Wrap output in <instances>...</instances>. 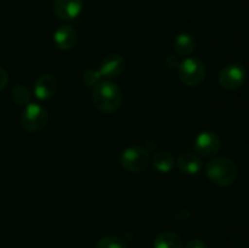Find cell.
<instances>
[{"label": "cell", "instance_id": "8992f818", "mask_svg": "<svg viewBox=\"0 0 249 248\" xmlns=\"http://www.w3.org/2000/svg\"><path fill=\"white\" fill-rule=\"evenodd\" d=\"M247 77L245 67L240 63L225 66L219 73V84L225 90H236L243 85Z\"/></svg>", "mask_w": 249, "mask_h": 248}, {"label": "cell", "instance_id": "ffe728a7", "mask_svg": "<svg viewBox=\"0 0 249 248\" xmlns=\"http://www.w3.org/2000/svg\"><path fill=\"white\" fill-rule=\"evenodd\" d=\"M185 248H208L206 243L201 240H192L185 246Z\"/></svg>", "mask_w": 249, "mask_h": 248}, {"label": "cell", "instance_id": "2e32d148", "mask_svg": "<svg viewBox=\"0 0 249 248\" xmlns=\"http://www.w3.org/2000/svg\"><path fill=\"white\" fill-rule=\"evenodd\" d=\"M12 100L16 105H21V106H27L31 104V91L24 85H17L12 90Z\"/></svg>", "mask_w": 249, "mask_h": 248}, {"label": "cell", "instance_id": "7a4b0ae2", "mask_svg": "<svg viewBox=\"0 0 249 248\" xmlns=\"http://www.w3.org/2000/svg\"><path fill=\"white\" fill-rule=\"evenodd\" d=\"M206 174L216 186H230L238 175V168L232 159L226 157H214L207 163Z\"/></svg>", "mask_w": 249, "mask_h": 248}, {"label": "cell", "instance_id": "3957f363", "mask_svg": "<svg viewBox=\"0 0 249 248\" xmlns=\"http://www.w3.org/2000/svg\"><path fill=\"white\" fill-rule=\"evenodd\" d=\"M179 78L187 87H198L204 82L207 70L204 63L197 57H187L179 63Z\"/></svg>", "mask_w": 249, "mask_h": 248}, {"label": "cell", "instance_id": "d6986e66", "mask_svg": "<svg viewBox=\"0 0 249 248\" xmlns=\"http://www.w3.org/2000/svg\"><path fill=\"white\" fill-rule=\"evenodd\" d=\"M7 82H9V75H7L6 71L2 67H0V91L6 87Z\"/></svg>", "mask_w": 249, "mask_h": 248}, {"label": "cell", "instance_id": "ac0fdd59", "mask_svg": "<svg viewBox=\"0 0 249 248\" xmlns=\"http://www.w3.org/2000/svg\"><path fill=\"white\" fill-rule=\"evenodd\" d=\"M101 77L102 75L99 70L89 68V70L84 73V82L89 88H94L95 85H97L101 82Z\"/></svg>", "mask_w": 249, "mask_h": 248}, {"label": "cell", "instance_id": "9c48e42d", "mask_svg": "<svg viewBox=\"0 0 249 248\" xmlns=\"http://www.w3.org/2000/svg\"><path fill=\"white\" fill-rule=\"evenodd\" d=\"M124 68H125V61H124V58L121 55L112 53V55L106 56L102 60L99 71L102 77L111 79V78L119 77L123 73Z\"/></svg>", "mask_w": 249, "mask_h": 248}, {"label": "cell", "instance_id": "8fae6325", "mask_svg": "<svg viewBox=\"0 0 249 248\" xmlns=\"http://www.w3.org/2000/svg\"><path fill=\"white\" fill-rule=\"evenodd\" d=\"M57 91V80L53 75H40L34 83V95L39 100H48Z\"/></svg>", "mask_w": 249, "mask_h": 248}, {"label": "cell", "instance_id": "7c38bea8", "mask_svg": "<svg viewBox=\"0 0 249 248\" xmlns=\"http://www.w3.org/2000/svg\"><path fill=\"white\" fill-rule=\"evenodd\" d=\"M203 162L197 153L185 152L178 158V167L180 172L187 175H196L201 172Z\"/></svg>", "mask_w": 249, "mask_h": 248}, {"label": "cell", "instance_id": "ba28073f", "mask_svg": "<svg viewBox=\"0 0 249 248\" xmlns=\"http://www.w3.org/2000/svg\"><path fill=\"white\" fill-rule=\"evenodd\" d=\"M53 12L63 21L75 19L83 10V0H53Z\"/></svg>", "mask_w": 249, "mask_h": 248}, {"label": "cell", "instance_id": "e0dca14e", "mask_svg": "<svg viewBox=\"0 0 249 248\" xmlns=\"http://www.w3.org/2000/svg\"><path fill=\"white\" fill-rule=\"evenodd\" d=\"M96 248H126L125 242L116 236H107L97 242Z\"/></svg>", "mask_w": 249, "mask_h": 248}, {"label": "cell", "instance_id": "9a60e30c", "mask_svg": "<svg viewBox=\"0 0 249 248\" xmlns=\"http://www.w3.org/2000/svg\"><path fill=\"white\" fill-rule=\"evenodd\" d=\"M152 165L160 173H169L174 168V157L168 151H160L152 157Z\"/></svg>", "mask_w": 249, "mask_h": 248}, {"label": "cell", "instance_id": "6da1fadb", "mask_svg": "<svg viewBox=\"0 0 249 248\" xmlns=\"http://www.w3.org/2000/svg\"><path fill=\"white\" fill-rule=\"evenodd\" d=\"M92 102L102 113H113L123 102L121 88L111 80H101L92 88Z\"/></svg>", "mask_w": 249, "mask_h": 248}, {"label": "cell", "instance_id": "52a82bcc", "mask_svg": "<svg viewBox=\"0 0 249 248\" xmlns=\"http://www.w3.org/2000/svg\"><path fill=\"white\" fill-rule=\"evenodd\" d=\"M220 148V138L213 131H203L195 140V151L202 157H214Z\"/></svg>", "mask_w": 249, "mask_h": 248}, {"label": "cell", "instance_id": "30bf717a", "mask_svg": "<svg viewBox=\"0 0 249 248\" xmlns=\"http://www.w3.org/2000/svg\"><path fill=\"white\" fill-rule=\"evenodd\" d=\"M77 31L70 24H62L53 33V41L61 50H72L77 44Z\"/></svg>", "mask_w": 249, "mask_h": 248}, {"label": "cell", "instance_id": "5bb4252c", "mask_svg": "<svg viewBox=\"0 0 249 248\" xmlns=\"http://www.w3.org/2000/svg\"><path fill=\"white\" fill-rule=\"evenodd\" d=\"M153 248H182V240L175 232L164 231L155 238Z\"/></svg>", "mask_w": 249, "mask_h": 248}, {"label": "cell", "instance_id": "5b68a950", "mask_svg": "<svg viewBox=\"0 0 249 248\" xmlns=\"http://www.w3.org/2000/svg\"><path fill=\"white\" fill-rule=\"evenodd\" d=\"M48 123V111L38 104H28L21 116V124L29 133L41 130Z\"/></svg>", "mask_w": 249, "mask_h": 248}, {"label": "cell", "instance_id": "4fadbf2b", "mask_svg": "<svg viewBox=\"0 0 249 248\" xmlns=\"http://www.w3.org/2000/svg\"><path fill=\"white\" fill-rule=\"evenodd\" d=\"M174 49L178 55L189 56L196 49V40L194 36L189 33H181L175 38Z\"/></svg>", "mask_w": 249, "mask_h": 248}, {"label": "cell", "instance_id": "277c9868", "mask_svg": "<svg viewBox=\"0 0 249 248\" xmlns=\"http://www.w3.org/2000/svg\"><path fill=\"white\" fill-rule=\"evenodd\" d=\"M121 164L130 173H140L150 164L148 151L140 146H131L125 148L121 155Z\"/></svg>", "mask_w": 249, "mask_h": 248}]
</instances>
